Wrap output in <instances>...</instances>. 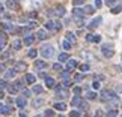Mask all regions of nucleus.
Listing matches in <instances>:
<instances>
[{
  "label": "nucleus",
  "mask_w": 122,
  "mask_h": 117,
  "mask_svg": "<svg viewBox=\"0 0 122 117\" xmlns=\"http://www.w3.org/2000/svg\"><path fill=\"white\" fill-rule=\"evenodd\" d=\"M41 56H42V57H45V59L53 57V56H54V47H51V45L41 47Z\"/></svg>",
  "instance_id": "1"
},
{
  "label": "nucleus",
  "mask_w": 122,
  "mask_h": 117,
  "mask_svg": "<svg viewBox=\"0 0 122 117\" xmlns=\"http://www.w3.org/2000/svg\"><path fill=\"white\" fill-rule=\"evenodd\" d=\"M54 93H56V98H57V99H66L68 98V90L66 89H65L63 86H57V87H54Z\"/></svg>",
  "instance_id": "2"
},
{
  "label": "nucleus",
  "mask_w": 122,
  "mask_h": 117,
  "mask_svg": "<svg viewBox=\"0 0 122 117\" xmlns=\"http://www.w3.org/2000/svg\"><path fill=\"white\" fill-rule=\"evenodd\" d=\"M45 29L47 30H51V32H59L62 29V24L59 21H54V20H48L45 23Z\"/></svg>",
  "instance_id": "3"
},
{
  "label": "nucleus",
  "mask_w": 122,
  "mask_h": 117,
  "mask_svg": "<svg viewBox=\"0 0 122 117\" xmlns=\"http://www.w3.org/2000/svg\"><path fill=\"white\" fill-rule=\"evenodd\" d=\"M101 53H102V56H104V57L110 59V57H113L115 50H113V47H112L110 44H106V45H102V47H101Z\"/></svg>",
  "instance_id": "4"
},
{
  "label": "nucleus",
  "mask_w": 122,
  "mask_h": 117,
  "mask_svg": "<svg viewBox=\"0 0 122 117\" xmlns=\"http://www.w3.org/2000/svg\"><path fill=\"white\" fill-rule=\"evenodd\" d=\"M101 99L102 101H113V99H116V93L115 92H112V90H102L101 92Z\"/></svg>",
  "instance_id": "5"
},
{
  "label": "nucleus",
  "mask_w": 122,
  "mask_h": 117,
  "mask_svg": "<svg viewBox=\"0 0 122 117\" xmlns=\"http://www.w3.org/2000/svg\"><path fill=\"white\" fill-rule=\"evenodd\" d=\"M15 69L17 72H24V71H27V63H24V62H17V65H15Z\"/></svg>",
  "instance_id": "6"
},
{
  "label": "nucleus",
  "mask_w": 122,
  "mask_h": 117,
  "mask_svg": "<svg viewBox=\"0 0 122 117\" xmlns=\"http://www.w3.org/2000/svg\"><path fill=\"white\" fill-rule=\"evenodd\" d=\"M72 14H74V18H83L84 17V11L81 8H74V11H72Z\"/></svg>",
  "instance_id": "7"
},
{
  "label": "nucleus",
  "mask_w": 122,
  "mask_h": 117,
  "mask_svg": "<svg viewBox=\"0 0 122 117\" xmlns=\"http://www.w3.org/2000/svg\"><path fill=\"white\" fill-rule=\"evenodd\" d=\"M71 104H72V107H81V104H83V99H81V96H74L72 98V101H71Z\"/></svg>",
  "instance_id": "8"
},
{
  "label": "nucleus",
  "mask_w": 122,
  "mask_h": 117,
  "mask_svg": "<svg viewBox=\"0 0 122 117\" xmlns=\"http://www.w3.org/2000/svg\"><path fill=\"white\" fill-rule=\"evenodd\" d=\"M15 104H17V107H20V108H24L26 104H27V102H26V98L24 96L17 98V99H15Z\"/></svg>",
  "instance_id": "9"
},
{
  "label": "nucleus",
  "mask_w": 122,
  "mask_h": 117,
  "mask_svg": "<svg viewBox=\"0 0 122 117\" xmlns=\"http://www.w3.org/2000/svg\"><path fill=\"white\" fill-rule=\"evenodd\" d=\"M86 41L87 42H101V36L100 35H87Z\"/></svg>",
  "instance_id": "10"
},
{
  "label": "nucleus",
  "mask_w": 122,
  "mask_h": 117,
  "mask_svg": "<svg viewBox=\"0 0 122 117\" xmlns=\"http://www.w3.org/2000/svg\"><path fill=\"white\" fill-rule=\"evenodd\" d=\"M65 38H66L65 41H68L69 44H74V42L77 41V38L74 36V33H72V32H66V33H65Z\"/></svg>",
  "instance_id": "11"
},
{
  "label": "nucleus",
  "mask_w": 122,
  "mask_h": 117,
  "mask_svg": "<svg viewBox=\"0 0 122 117\" xmlns=\"http://www.w3.org/2000/svg\"><path fill=\"white\" fill-rule=\"evenodd\" d=\"M53 110H57V111H65L66 110V104L65 102H56L53 105Z\"/></svg>",
  "instance_id": "12"
},
{
  "label": "nucleus",
  "mask_w": 122,
  "mask_h": 117,
  "mask_svg": "<svg viewBox=\"0 0 122 117\" xmlns=\"http://www.w3.org/2000/svg\"><path fill=\"white\" fill-rule=\"evenodd\" d=\"M33 41H35V36L33 35H27L24 39H23V44L24 45H32L33 44Z\"/></svg>",
  "instance_id": "13"
},
{
  "label": "nucleus",
  "mask_w": 122,
  "mask_h": 117,
  "mask_svg": "<svg viewBox=\"0 0 122 117\" xmlns=\"http://www.w3.org/2000/svg\"><path fill=\"white\" fill-rule=\"evenodd\" d=\"M56 15L57 17H65V14H66V9H65V6H57L56 8Z\"/></svg>",
  "instance_id": "14"
},
{
  "label": "nucleus",
  "mask_w": 122,
  "mask_h": 117,
  "mask_svg": "<svg viewBox=\"0 0 122 117\" xmlns=\"http://www.w3.org/2000/svg\"><path fill=\"white\" fill-rule=\"evenodd\" d=\"M45 86L48 87V89H53V87H56V81L51 77H47L45 78Z\"/></svg>",
  "instance_id": "15"
},
{
  "label": "nucleus",
  "mask_w": 122,
  "mask_h": 117,
  "mask_svg": "<svg viewBox=\"0 0 122 117\" xmlns=\"http://www.w3.org/2000/svg\"><path fill=\"white\" fill-rule=\"evenodd\" d=\"M36 38H38L39 41H44V39L48 38V35H47L45 30H38V33H36Z\"/></svg>",
  "instance_id": "16"
},
{
  "label": "nucleus",
  "mask_w": 122,
  "mask_h": 117,
  "mask_svg": "<svg viewBox=\"0 0 122 117\" xmlns=\"http://www.w3.org/2000/svg\"><path fill=\"white\" fill-rule=\"evenodd\" d=\"M17 75V71L15 69H8L6 72H5V78H14Z\"/></svg>",
  "instance_id": "17"
},
{
  "label": "nucleus",
  "mask_w": 122,
  "mask_h": 117,
  "mask_svg": "<svg viewBox=\"0 0 122 117\" xmlns=\"http://www.w3.org/2000/svg\"><path fill=\"white\" fill-rule=\"evenodd\" d=\"M66 63H68V71H71L72 68H76V66H77V60H76V59H69Z\"/></svg>",
  "instance_id": "18"
},
{
  "label": "nucleus",
  "mask_w": 122,
  "mask_h": 117,
  "mask_svg": "<svg viewBox=\"0 0 122 117\" xmlns=\"http://www.w3.org/2000/svg\"><path fill=\"white\" fill-rule=\"evenodd\" d=\"M69 60V56L66 53H62V54H59V62L60 63H65V62H68Z\"/></svg>",
  "instance_id": "19"
},
{
  "label": "nucleus",
  "mask_w": 122,
  "mask_h": 117,
  "mask_svg": "<svg viewBox=\"0 0 122 117\" xmlns=\"http://www.w3.org/2000/svg\"><path fill=\"white\" fill-rule=\"evenodd\" d=\"M101 23H102V18H101V17H97L95 20L91 23V26H89V27H97V26H100Z\"/></svg>",
  "instance_id": "20"
},
{
  "label": "nucleus",
  "mask_w": 122,
  "mask_h": 117,
  "mask_svg": "<svg viewBox=\"0 0 122 117\" xmlns=\"http://www.w3.org/2000/svg\"><path fill=\"white\" fill-rule=\"evenodd\" d=\"M35 68L36 69H44V68H47V63L41 62V60H36V62H35Z\"/></svg>",
  "instance_id": "21"
},
{
  "label": "nucleus",
  "mask_w": 122,
  "mask_h": 117,
  "mask_svg": "<svg viewBox=\"0 0 122 117\" xmlns=\"http://www.w3.org/2000/svg\"><path fill=\"white\" fill-rule=\"evenodd\" d=\"M21 45H23V42H21L20 39H15V41L12 42V48H14V50H20Z\"/></svg>",
  "instance_id": "22"
},
{
  "label": "nucleus",
  "mask_w": 122,
  "mask_h": 117,
  "mask_svg": "<svg viewBox=\"0 0 122 117\" xmlns=\"http://www.w3.org/2000/svg\"><path fill=\"white\" fill-rule=\"evenodd\" d=\"M83 11H84V14H91V15H92V14L95 12V6L89 5V6H86V9H83Z\"/></svg>",
  "instance_id": "23"
},
{
  "label": "nucleus",
  "mask_w": 122,
  "mask_h": 117,
  "mask_svg": "<svg viewBox=\"0 0 122 117\" xmlns=\"http://www.w3.org/2000/svg\"><path fill=\"white\" fill-rule=\"evenodd\" d=\"M35 75H33V74H27V75H26V81L27 83H29V84H32V83H35Z\"/></svg>",
  "instance_id": "24"
},
{
  "label": "nucleus",
  "mask_w": 122,
  "mask_h": 117,
  "mask_svg": "<svg viewBox=\"0 0 122 117\" xmlns=\"http://www.w3.org/2000/svg\"><path fill=\"white\" fill-rule=\"evenodd\" d=\"M119 116V113H118V110H110L109 113L106 114V117H118Z\"/></svg>",
  "instance_id": "25"
},
{
  "label": "nucleus",
  "mask_w": 122,
  "mask_h": 117,
  "mask_svg": "<svg viewBox=\"0 0 122 117\" xmlns=\"http://www.w3.org/2000/svg\"><path fill=\"white\" fill-rule=\"evenodd\" d=\"M6 6L11 8V9H15L17 8V2H15V0H8V2H6Z\"/></svg>",
  "instance_id": "26"
},
{
  "label": "nucleus",
  "mask_w": 122,
  "mask_h": 117,
  "mask_svg": "<svg viewBox=\"0 0 122 117\" xmlns=\"http://www.w3.org/2000/svg\"><path fill=\"white\" fill-rule=\"evenodd\" d=\"M62 48H63L65 51H69V50L72 48V47H71V44H69L68 41H63V42H62Z\"/></svg>",
  "instance_id": "27"
},
{
  "label": "nucleus",
  "mask_w": 122,
  "mask_h": 117,
  "mask_svg": "<svg viewBox=\"0 0 122 117\" xmlns=\"http://www.w3.org/2000/svg\"><path fill=\"white\" fill-rule=\"evenodd\" d=\"M44 116L45 117H56V113H54V110H45Z\"/></svg>",
  "instance_id": "28"
},
{
  "label": "nucleus",
  "mask_w": 122,
  "mask_h": 117,
  "mask_svg": "<svg viewBox=\"0 0 122 117\" xmlns=\"http://www.w3.org/2000/svg\"><path fill=\"white\" fill-rule=\"evenodd\" d=\"M42 86H39V84H36V86H33V89H32V92H35V93H42Z\"/></svg>",
  "instance_id": "29"
},
{
  "label": "nucleus",
  "mask_w": 122,
  "mask_h": 117,
  "mask_svg": "<svg viewBox=\"0 0 122 117\" xmlns=\"http://www.w3.org/2000/svg\"><path fill=\"white\" fill-rule=\"evenodd\" d=\"M0 113H2V114H9V113H11V108H8V107L2 105V107H0Z\"/></svg>",
  "instance_id": "30"
},
{
  "label": "nucleus",
  "mask_w": 122,
  "mask_h": 117,
  "mask_svg": "<svg viewBox=\"0 0 122 117\" xmlns=\"http://www.w3.org/2000/svg\"><path fill=\"white\" fill-rule=\"evenodd\" d=\"M14 86H15L17 90H23V87H24V81H17Z\"/></svg>",
  "instance_id": "31"
},
{
  "label": "nucleus",
  "mask_w": 122,
  "mask_h": 117,
  "mask_svg": "<svg viewBox=\"0 0 122 117\" xmlns=\"http://www.w3.org/2000/svg\"><path fill=\"white\" fill-rule=\"evenodd\" d=\"M2 27H3L5 30H14V27H12V24H11V23H3V24H2Z\"/></svg>",
  "instance_id": "32"
},
{
  "label": "nucleus",
  "mask_w": 122,
  "mask_h": 117,
  "mask_svg": "<svg viewBox=\"0 0 122 117\" xmlns=\"http://www.w3.org/2000/svg\"><path fill=\"white\" fill-rule=\"evenodd\" d=\"M27 54H29L30 59H35L36 56H38V51H36V50H29V53H27Z\"/></svg>",
  "instance_id": "33"
},
{
  "label": "nucleus",
  "mask_w": 122,
  "mask_h": 117,
  "mask_svg": "<svg viewBox=\"0 0 122 117\" xmlns=\"http://www.w3.org/2000/svg\"><path fill=\"white\" fill-rule=\"evenodd\" d=\"M121 11H122V5H119L116 8H112V14H119Z\"/></svg>",
  "instance_id": "34"
},
{
  "label": "nucleus",
  "mask_w": 122,
  "mask_h": 117,
  "mask_svg": "<svg viewBox=\"0 0 122 117\" xmlns=\"http://www.w3.org/2000/svg\"><path fill=\"white\" fill-rule=\"evenodd\" d=\"M6 48V39H0V51H5Z\"/></svg>",
  "instance_id": "35"
},
{
  "label": "nucleus",
  "mask_w": 122,
  "mask_h": 117,
  "mask_svg": "<svg viewBox=\"0 0 122 117\" xmlns=\"http://www.w3.org/2000/svg\"><path fill=\"white\" fill-rule=\"evenodd\" d=\"M92 87H93V90H100V87H101V84L98 83V81H93L92 83Z\"/></svg>",
  "instance_id": "36"
},
{
  "label": "nucleus",
  "mask_w": 122,
  "mask_h": 117,
  "mask_svg": "<svg viewBox=\"0 0 122 117\" xmlns=\"http://www.w3.org/2000/svg\"><path fill=\"white\" fill-rule=\"evenodd\" d=\"M80 71H81V72H87V71H89V65H86V63L81 65V66H80Z\"/></svg>",
  "instance_id": "37"
},
{
  "label": "nucleus",
  "mask_w": 122,
  "mask_h": 117,
  "mask_svg": "<svg viewBox=\"0 0 122 117\" xmlns=\"http://www.w3.org/2000/svg\"><path fill=\"white\" fill-rule=\"evenodd\" d=\"M53 69H56V71L60 72V71H62V65H60V63H54L53 65Z\"/></svg>",
  "instance_id": "38"
},
{
  "label": "nucleus",
  "mask_w": 122,
  "mask_h": 117,
  "mask_svg": "<svg viewBox=\"0 0 122 117\" xmlns=\"http://www.w3.org/2000/svg\"><path fill=\"white\" fill-rule=\"evenodd\" d=\"M32 95V90H26V89H23V96L27 98V96H30Z\"/></svg>",
  "instance_id": "39"
},
{
  "label": "nucleus",
  "mask_w": 122,
  "mask_h": 117,
  "mask_svg": "<svg viewBox=\"0 0 122 117\" xmlns=\"http://www.w3.org/2000/svg\"><path fill=\"white\" fill-rule=\"evenodd\" d=\"M69 117H80V113H78V111H71V113H69Z\"/></svg>",
  "instance_id": "40"
},
{
  "label": "nucleus",
  "mask_w": 122,
  "mask_h": 117,
  "mask_svg": "<svg viewBox=\"0 0 122 117\" xmlns=\"http://www.w3.org/2000/svg\"><path fill=\"white\" fill-rule=\"evenodd\" d=\"M87 98H89V99H95V98H97V93L95 92H89L87 93Z\"/></svg>",
  "instance_id": "41"
},
{
  "label": "nucleus",
  "mask_w": 122,
  "mask_h": 117,
  "mask_svg": "<svg viewBox=\"0 0 122 117\" xmlns=\"http://www.w3.org/2000/svg\"><path fill=\"white\" fill-rule=\"evenodd\" d=\"M8 87V83L5 80H0V89H6Z\"/></svg>",
  "instance_id": "42"
},
{
  "label": "nucleus",
  "mask_w": 122,
  "mask_h": 117,
  "mask_svg": "<svg viewBox=\"0 0 122 117\" xmlns=\"http://www.w3.org/2000/svg\"><path fill=\"white\" fill-rule=\"evenodd\" d=\"M95 8H102V0H95Z\"/></svg>",
  "instance_id": "43"
},
{
  "label": "nucleus",
  "mask_w": 122,
  "mask_h": 117,
  "mask_svg": "<svg viewBox=\"0 0 122 117\" xmlns=\"http://www.w3.org/2000/svg\"><path fill=\"white\" fill-rule=\"evenodd\" d=\"M8 90H9V92H11L12 95H14V93L17 92V89H15V86H9V84H8Z\"/></svg>",
  "instance_id": "44"
},
{
  "label": "nucleus",
  "mask_w": 122,
  "mask_h": 117,
  "mask_svg": "<svg viewBox=\"0 0 122 117\" xmlns=\"http://www.w3.org/2000/svg\"><path fill=\"white\" fill-rule=\"evenodd\" d=\"M42 102H44L42 99H36V101L33 102V107H39V105H42Z\"/></svg>",
  "instance_id": "45"
},
{
  "label": "nucleus",
  "mask_w": 122,
  "mask_h": 117,
  "mask_svg": "<svg viewBox=\"0 0 122 117\" xmlns=\"http://www.w3.org/2000/svg\"><path fill=\"white\" fill-rule=\"evenodd\" d=\"M74 80H76V81H81V80H83V75H81V74H76Z\"/></svg>",
  "instance_id": "46"
},
{
  "label": "nucleus",
  "mask_w": 122,
  "mask_h": 117,
  "mask_svg": "<svg viewBox=\"0 0 122 117\" xmlns=\"http://www.w3.org/2000/svg\"><path fill=\"white\" fill-rule=\"evenodd\" d=\"M74 93H76L77 96H80V93H81V89H80V87H74Z\"/></svg>",
  "instance_id": "47"
},
{
  "label": "nucleus",
  "mask_w": 122,
  "mask_h": 117,
  "mask_svg": "<svg viewBox=\"0 0 122 117\" xmlns=\"http://www.w3.org/2000/svg\"><path fill=\"white\" fill-rule=\"evenodd\" d=\"M62 86H63V87H65V86H66V87H69V86H71V81H69V80H63Z\"/></svg>",
  "instance_id": "48"
},
{
  "label": "nucleus",
  "mask_w": 122,
  "mask_h": 117,
  "mask_svg": "<svg viewBox=\"0 0 122 117\" xmlns=\"http://www.w3.org/2000/svg\"><path fill=\"white\" fill-rule=\"evenodd\" d=\"M95 116H97V117H104V113H102L101 110H98L97 113H95Z\"/></svg>",
  "instance_id": "49"
},
{
  "label": "nucleus",
  "mask_w": 122,
  "mask_h": 117,
  "mask_svg": "<svg viewBox=\"0 0 122 117\" xmlns=\"http://www.w3.org/2000/svg\"><path fill=\"white\" fill-rule=\"evenodd\" d=\"M115 2H116V0H106V3L109 5V6H113V5H115Z\"/></svg>",
  "instance_id": "50"
},
{
  "label": "nucleus",
  "mask_w": 122,
  "mask_h": 117,
  "mask_svg": "<svg viewBox=\"0 0 122 117\" xmlns=\"http://www.w3.org/2000/svg\"><path fill=\"white\" fill-rule=\"evenodd\" d=\"M69 77V71H66V72H62V78L65 80V78H68Z\"/></svg>",
  "instance_id": "51"
},
{
  "label": "nucleus",
  "mask_w": 122,
  "mask_h": 117,
  "mask_svg": "<svg viewBox=\"0 0 122 117\" xmlns=\"http://www.w3.org/2000/svg\"><path fill=\"white\" fill-rule=\"evenodd\" d=\"M5 71H6V66L3 63H0V72H5Z\"/></svg>",
  "instance_id": "52"
},
{
  "label": "nucleus",
  "mask_w": 122,
  "mask_h": 117,
  "mask_svg": "<svg viewBox=\"0 0 122 117\" xmlns=\"http://www.w3.org/2000/svg\"><path fill=\"white\" fill-rule=\"evenodd\" d=\"M84 2V0H74V5H76V6H78V5H81Z\"/></svg>",
  "instance_id": "53"
},
{
  "label": "nucleus",
  "mask_w": 122,
  "mask_h": 117,
  "mask_svg": "<svg viewBox=\"0 0 122 117\" xmlns=\"http://www.w3.org/2000/svg\"><path fill=\"white\" fill-rule=\"evenodd\" d=\"M95 80H104V77L102 75H95Z\"/></svg>",
  "instance_id": "54"
},
{
  "label": "nucleus",
  "mask_w": 122,
  "mask_h": 117,
  "mask_svg": "<svg viewBox=\"0 0 122 117\" xmlns=\"http://www.w3.org/2000/svg\"><path fill=\"white\" fill-rule=\"evenodd\" d=\"M39 77H41V78H47V75H45L44 72H39Z\"/></svg>",
  "instance_id": "55"
},
{
  "label": "nucleus",
  "mask_w": 122,
  "mask_h": 117,
  "mask_svg": "<svg viewBox=\"0 0 122 117\" xmlns=\"http://www.w3.org/2000/svg\"><path fill=\"white\" fill-rule=\"evenodd\" d=\"M2 98H5V93H3L2 89H0V99H2Z\"/></svg>",
  "instance_id": "56"
},
{
  "label": "nucleus",
  "mask_w": 122,
  "mask_h": 117,
  "mask_svg": "<svg viewBox=\"0 0 122 117\" xmlns=\"http://www.w3.org/2000/svg\"><path fill=\"white\" fill-rule=\"evenodd\" d=\"M3 9H5V6H3V5H0V12H3Z\"/></svg>",
  "instance_id": "57"
},
{
  "label": "nucleus",
  "mask_w": 122,
  "mask_h": 117,
  "mask_svg": "<svg viewBox=\"0 0 122 117\" xmlns=\"http://www.w3.org/2000/svg\"><path fill=\"white\" fill-rule=\"evenodd\" d=\"M20 117H27V116H26L24 113H21V114H20Z\"/></svg>",
  "instance_id": "58"
},
{
  "label": "nucleus",
  "mask_w": 122,
  "mask_h": 117,
  "mask_svg": "<svg viewBox=\"0 0 122 117\" xmlns=\"http://www.w3.org/2000/svg\"><path fill=\"white\" fill-rule=\"evenodd\" d=\"M36 117H41V116H36Z\"/></svg>",
  "instance_id": "59"
},
{
  "label": "nucleus",
  "mask_w": 122,
  "mask_h": 117,
  "mask_svg": "<svg viewBox=\"0 0 122 117\" xmlns=\"http://www.w3.org/2000/svg\"><path fill=\"white\" fill-rule=\"evenodd\" d=\"M59 117H63V116H59Z\"/></svg>",
  "instance_id": "60"
},
{
  "label": "nucleus",
  "mask_w": 122,
  "mask_h": 117,
  "mask_svg": "<svg viewBox=\"0 0 122 117\" xmlns=\"http://www.w3.org/2000/svg\"><path fill=\"white\" fill-rule=\"evenodd\" d=\"M0 107H2V104H0Z\"/></svg>",
  "instance_id": "61"
},
{
  "label": "nucleus",
  "mask_w": 122,
  "mask_h": 117,
  "mask_svg": "<svg viewBox=\"0 0 122 117\" xmlns=\"http://www.w3.org/2000/svg\"><path fill=\"white\" fill-rule=\"evenodd\" d=\"M121 117H122V116H121Z\"/></svg>",
  "instance_id": "62"
}]
</instances>
